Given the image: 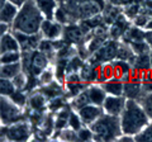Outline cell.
Wrapping results in <instances>:
<instances>
[{"mask_svg":"<svg viewBox=\"0 0 152 142\" xmlns=\"http://www.w3.org/2000/svg\"><path fill=\"white\" fill-rule=\"evenodd\" d=\"M119 119H121L122 133L136 136L148 124L151 118L148 117L140 100L127 99L126 108L119 116Z\"/></svg>","mask_w":152,"mask_h":142,"instance_id":"6da1fadb","label":"cell"},{"mask_svg":"<svg viewBox=\"0 0 152 142\" xmlns=\"http://www.w3.org/2000/svg\"><path fill=\"white\" fill-rule=\"evenodd\" d=\"M46 18L38 9L36 0H28L22 7H19L18 15L13 22V31L22 33H39L42 23Z\"/></svg>","mask_w":152,"mask_h":142,"instance_id":"7a4b0ae2","label":"cell"},{"mask_svg":"<svg viewBox=\"0 0 152 142\" xmlns=\"http://www.w3.org/2000/svg\"><path fill=\"white\" fill-rule=\"evenodd\" d=\"M89 127L94 132V141H117L122 135L119 117L107 113H103Z\"/></svg>","mask_w":152,"mask_h":142,"instance_id":"3957f363","label":"cell"},{"mask_svg":"<svg viewBox=\"0 0 152 142\" xmlns=\"http://www.w3.org/2000/svg\"><path fill=\"white\" fill-rule=\"evenodd\" d=\"M22 53H23L22 57L23 71L28 74V76L38 78V75L50 66L48 56L39 50L32 52H22Z\"/></svg>","mask_w":152,"mask_h":142,"instance_id":"277c9868","label":"cell"},{"mask_svg":"<svg viewBox=\"0 0 152 142\" xmlns=\"http://www.w3.org/2000/svg\"><path fill=\"white\" fill-rule=\"evenodd\" d=\"M3 136L5 135L7 141H28L31 140V124L26 121H19L13 124H3L1 127Z\"/></svg>","mask_w":152,"mask_h":142,"instance_id":"5b68a950","label":"cell"},{"mask_svg":"<svg viewBox=\"0 0 152 142\" xmlns=\"http://www.w3.org/2000/svg\"><path fill=\"white\" fill-rule=\"evenodd\" d=\"M118 48H119V41L118 40H109L105 41L99 48L91 55L89 61L95 64H104V62H113L117 60Z\"/></svg>","mask_w":152,"mask_h":142,"instance_id":"8992f818","label":"cell"},{"mask_svg":"<svg viewBox=\"0 0 152 142\" xmlns=\"http://www.w3.org/2000/svg\"><path fill=\"white\" fill-rule=\"evenodd\" d=\"M1 123L3 124H13L15 122L23 121V108L17 105L9 97L1 95Z\"/></svg>","mask_w":152,"mask_h":142,"instance_id":"52a82bcc","label":"cell"},{"mask_svg":"<svg viewBox=\"0 0 152 142\" xmlns=\"http://www.w3.org/2000/svg\"><path fill=\"white\" fill-rule=\"evenodd\" d=\"M14 32V31H13ZM17 40L19 42V46H20V51L22 52H32L38 50V46H39L41 41H42V34L39 33H22V32H14Z\"/></svg>","mask_w":152,"mask_h":142,"instance_id":"ba28073f","label":"cell"},{"mask_svg":"<svg viewBox=\"0 0 152 142\" xmlns=\"http://www.w3.org/2000/svg\"><path fill=\"white\" fill-rule=\"evenodd\" d=\"M126 103H127V98L124 95H107L102 108L104 113H107V114L119 117L122 112L124 111Z\"/></svg>","mask_w":152,"mask_h":142,"instance_id":"9c48e42d","label":"cell"},{"mask_svg":"<svg viewBox=\"0 0 152 142\" xmlns=\"http://www.w3.org/2000/svg\"><path fill=\"white\" fill-rule=\"evenodd\" d=\"M64 24L55 19H45L41 27V34L43 38L56 41L64 36Z\"/></svg>","mask_w":152,"mask_h":142,"instance_id":"30bf717a","label":"cell"},{"mask_svg":"<svg viewBox=\"0 0 152 142\" xmlns=\"http://www.w3.org/2000/svg\"><path fill=\"white\" fill-rule=\"evenodd\" d=\"M80 118L84 123V126H91L93 123L100 117L104 111L100 105H96V104H88V105L83 107L81 109L77 111Z\"/></svg>","mask_w":152,"mask_h":142,"instance_id":"8fae6325","label":"cell"},{"mask_svg":"<svg viewBox=\"0 0 152 142\" xmlns=\"http://www.w3.org/2000/svg\"><path fill=\"white\" fill-rule=\"evenodd\" d=\"M131 27L129 24V18H127V15L124 13H122L119 17L117 18V20L110 24L109 27V36H110L112 40H118L119 41L121 38H123L124 33L128 31V28Z\"/></svg>","mask_w":152,"mask_h":142,"instance_id":"7c38bea8","label":"cell"},{"mask_svg":"<svg viewBox=\"0 0 152 142\" xmlns=\"http://www.w3.org/2000/svg\"><path fill=\"white\" fill-rule=\"evenodd\" d=\"M80 76L81 80L88 84H95L99 83V64L95 62H85L83 69L80 70Z\"/></svg>","mask_w":152,"mask_h":142,"instance_id":"4fadbf2b","label":"cell"},{"mask_svg":"<svg viewBox=\"0 0 152 142\" xmlns=\"http://www.w3.org/2000/svg\"><path fill=\"white\" fill-rule=\"evenodd\" d=\"M64 36H65V41L67 43H79V42L83 41L85 32L80 24L69 23L64 28Z\"/></svg>","mask_w":152,"mask_h":142,"instance_id":"5bb4252c","label":"cell"},{"mask_svg":"<svg viewBox=\"0 0 152 142\" xmlns=\"http://www.w3.org/2000/svg\"><path fill=\"white\" fill-rule=\"evenodd\" d=\"M88 95L90 99V103L91 104H96V105H103L104 100L107 98V91L104 90V88L102 86V84L95 83V84H89L86 88Z\"/></svg>","mask_w":152,"mask_h":142,"instance_id":"9a60e30c","label":"cell"},{"mask_svg":"<svg viewBox=\"0 0 152 142\" xmlns=\"http://www.w3.org/2000/svg\"><path fill=\"white\" fill-rule=\"evenodd\" d=\"M143 88H142L141 80H133L129 79L124 81V97L127 99H136L140 100L141 97L143 95Z\"/></svg>","mask_w":152,"mask_h":142,"instance_id":"2e32d148","label":"cell"},{"mask_svg":"<svg viewBox=\"0 0 152 142\" xmlns=\"http://www.w3.org/2000/svg\"><path fill=\"white\" fill-rule=\"evenodd\" d=\"M12 51H20V46L14 32H8L0 37V53Z\"/></svg>","mask_w":152,"mask_h":142,"instance_id":"e0dca14e","label":"cell"},{"mask_svg":"<svg viewBox=\"0 0 152 142\" xmlns=\"http://www.w3.org/2000/svg\"><path fill=\"white\" fill-rule=\"evenodd\" d=\"M18 12H19V7L8 0L3 7H0V22L13 24V22L15 20L18 15Z\"/></svg>","mask_w":152,"mask_h":142,"instance_id":"ac0fdd59","label":"cell"},{"mask_svg":"<svg viewBox=\"0 0 152 142\" xmlns=\"http://www.w3.org/2000/svg\"><path fill=\"white\" fill-rule=\"evenodd\" d=\"M113 65H114V74H115V78L123 80V81H127L131 76V72H132V69H133L132 64L129 61L117 59V60L113 61Z\"/></svg>","mask_w":152,"mask_h":142,"instance_id":"d6986e66","label":"cell"},{"mask_svg":"<svg viewBox=\"0 0 152 142\" xmlns=\"http://www.w3.org/2000/svg\"><path fill=\"white\" fill-rule=\"evenodd\" d=\"M36 4L46 19H55V13L60 7L58 0H36Z\"/></svg>","mask_w":152,"mask_h":142,"instance_id":"ffe728a7","label":"cell"},{"mask_svg":"<svg viewBox=\"0 0 152 142\" xmlns=\"http://www.w3.org/2000/svg\"><path fill=\"white\" fill-rule=\"evenodd\" d=\"M102 86L108 95H124V81L121 79L113 78L108 81L102 83Z\"/></svg>","mask_w":152,"mask_h":142,"instance_id":"44dd1931","label":"cell"},{"mask_svg":"<svg viewBox=\"0 0 152 142\" xmlns=\"http://www.w3.org/2000/svg\"><path fill=\"white\" fill-rule=\"evenodd\" d=\"M122 13H123V10L119 5H115V4H112V3H107V5L102 13V17L104 19V23L110 26L117 20V18L119 17Z\"/></svg>","mask_w":152,"mask_h":142,"instance_id":"7402d4cb","label":"cell"},{"mask_svg":"<svg viewBox=\"0 0 152 142\" xmlns=\"http://www.w3.org/2000/svg\"><path fill=\"white\" fill-rule=\"evenodd\" d=\"M28 104H29L32 111H38V112H43L46 108L48 107L47 97L42 91L32 94V95L29 97V99H28Z\"/></svg>","mask_w":152,"mask_h":142,"instance_id":"603a6c76","label":"cell"},{"mask_svg":"<svg viewBox=\"0 0 152 142\" xmlns=\"http://www.w3.org/2000/svg\"><path fill=\"white\" fill-rule=\"evenodd\" d=\"M127 43H132V42H138V41H145L146 40V31H143L141 27L137 26H131L128 31L124 33L122 38Z\"/></svg>","mask_w":152,"mask_h":142,"instance_id":"cb8c5ba5","label":"cell"},{"mask_svg":"<svg viewBox=\"0 0 152 142\" xmlns=\"http://www.w3.org/2000/svg\"><path fill=\"white\" fill-rule=\"evenodd\" d=\"M20 71H23L22 61L14 64H1V66H0V76L4 79H13Z\"/></svg>","mask_w":152,"mask_h":142,"instance_id":"d4e9b609","label":"cell"},{"mask_svg":"<svg viewBox=\"0 0 152 142\" xmlns=\"http://www.w3.org/2000/svg\"><path fill=\"white\" fill-rule=\"evenodd\" d=\"M133 69L140 70L142 72H145L147 70H151V59H150V52L147 53H140L136 55L134 59L132 61Z\"/></svg>","mask_w":152,"mask_h":142,"instance_id":"484cf974","label":"cell"},{"mask_svg":"<svg viewBox=\"0 0 152 142\" xmlns=\"http://www.w3.org/2000/svg\"><path fill=\"white\" fill-rule=\"evenodd\" d=\"M113 78H115L113 62H104L99 65V84L108 81Z\"/></svg>","mask_w":152,"mask_h":142,"instance_id":"4316f807","label":"cell"},{"mask_svg":"<svg viewBox=\"0 0 152 142\" xmlns=\"http://www.w3.org/2000/svg\"><path fill=\"white\" fill-rule=\"evenodd\" d=\"M41 91L47 97V99H53L56 97L62 95V88L60 86V84L56 80L47 85H43V89Z\"/></svg>","mask_w":152,"mask_h":142,"instance_id":"83f0119b","label":"cell"},{"mask_svg":"<svg viewBox=\"0 0 152 142\" xmlns=\"http://www.w3.org/2000/svg\"><path fill=\"white\" fill-rule=\"evenodd\" d=\"M88 104H90V99H89L86 89H85L84 91H81L80 94H77L76 97H74L72 99H71L70 107L72 108L74 111H79V109H81L83 107L88 105Z\"/></svg>","mask_w":152,"mask_h":142,"instance_id":"f1b7e54d","label":"cell"},{"mask_svg":"<svg viewBox=\"0 0 152 142\" xmlns=\"http://www.w3.org/2000/svg\"><path fill=\"white\" fill-rule=\"evenodd\" d=\"M23 57L22 51H12V52H4L0 53V62L1 64H14L20 62Z\"/></svg>","mask_w":152,"mask_h":142,"instance_id":"f546056e","label":"cell"},{"mask_svg":"<svg viewBox=\"0 0 152 142\" xmlns=\"http://www.w3.org/2000/svg\"><path fill=\"white\" fill-rule=\"evenodd\" d=\"M88 83L85 81H76V83H65V86H66V90H67V93L70 94L71 97H76L77 94H80L81 91H84L85 89L88 88Z\"/></svg>","mask_w":152,"mask_h":142,"instance_id":"4dcf8cb0","label":"cell"},{"mask_svg":"<svg viewBox=\"0 0 152 142\" xmlns=\"http://www.w3.org/2000/svg\"><path fill=\"white\" fill-rule=\"evenodd\" d=\"M17 91V88L14 85L12 79H4L1 78L0 80V93L3 97H10L12 94Z\"/></svg>","mask_w":152,"mask_h":142,"instance_id":"1f68e13d","label":"cell"},{"mask_svg":"<svg viewBox=\"0 0 152 142\" xmlns=\"http://www.w3.org/2000/svg\"><path fill=\"white\" fill-rule=\"evenodd\" d=\"M84 60L80 57V56H72L69 60L67 67H66V75L71 74V72H80V70L83 69L84 66Z\"/></svg>","mask_w":152,"mask_h":142,"instance_id":"d6a6232c","label":"cell"},{"mask_svg":"<svg viewBox=\"0 0 152 142\" xmlns=\"http://www.w3.org/2000/svg\"><path fill=\"white\" fill-rule=\"evenodd\" d=\"M13 83L15 85L17 90H24L26 88H28V83H29V76L28 74L24 72V71H20L17 76H14L13 79Z\"/></svg>","mask_w":152,"mask_h":142,"instance_id":"836d02e7","label":"cell"},{"mask_svg":"<svg viewBox=\"0 0 152 142\" xmlns=\"http://www.w3.org/2000/svg\"><path fill=\"white\" fill-rule=\"evenodd\" d=\"M55 80H56V71L52 70L50 66L38 75V83L41 85H47L52 81H55Z\"/></svg>","mask_w":152,"mask_h":142,"instance_id":"e575fe53","label":"cell"},{"mask_svg":"<svg viewBox=\"0 0 152 142\" xmlns=\"http://www.w3.org/2000/svg\"><path fill=\"white\" fill-rule=\"evenodd\" d=\"M136 142H152V119L140 133L134 136Z\"/></svg>","mask_w":152,"mask_h":142,"instance_id":"d590c367","label":"cell"},{"mask_svg":"<svg viewBox=\"0 0 152 142\" xmlns=\"http://www.w3.org/2000/svg\"><path fill=\"white\" fill-rule=\"evenodd\" d=\"M58 135H60L58 140H61V141H70V142H72V141H79L77 131L72 130L71 127H66V128L61 130Z\"/></svg>","mask_w":152,"mask_h":142,"instance_id":"8d00e7d4","label":"cell"},{"mask_svg":"<svg viewBox=\"0 0 152 142\" xmlns=\"http://www.w3.org/2000/svg\"><path fill=\"white\" fill-rule=\"evenodd\" d=\"M141 12H142L141 4L140 3H133V4H128V5H126L124 12H123V13L127 15V18H129V19L133 20Z\"/></svg>","mask_w":152,"mask_h":142,"instance_id":"74e56055","label":"cell"},{"mask_svg":"<svg viewBox=\"0 0 152 142\" xmlns=\"http://www.w3.org/2000/svg\"><path fill=\"white\" fill-rule=\"evenodd\" d=\"M69 127H71V128L75 131H79L81 127H84V123L81 121V118H80L77 111L75 112L72 109V112H71V114L69 117Z\"/></svg>","mask_w":152,"mask_h":142,"instance_id":"f35d334b","label":"cell"},{"mask_svg":"<svg viewBox=\"0 0 152 142\" xmlns=\"http://www.w3.org/2000/svg\"><path fill=\"white\" fill-rule=\"evenodd\" d=\"M12 99V100L17 104V105H19L20 108H24L26 107V104L28 103L27 100V95H26V93L24 90H17L14 94H12L10 97H9Z\"/></svg>","mask_w":152,"mask_h":142,"instance_id":"ab89813d","label":"cell"},{"mask_svg":"<svg viewBox=\"0 0 152 142\" xmlns=\"http://www.w3.org/2000/svg\"><path fill=\"white\" fill-rule=\"evenodd\" d=\"M140 102H141L142 105H143L148 117L152 119V93H145L141 97Z\"/></svg>","mask_w":152,"mask_h":142,"instance_id":"60d3db41","label":"cell"},{"mask_svg":"<svg viewBox=\"0 0 152 142\" xmlns=\"http://www.w3.org/2000/svg\"><path fill=\"white\" fill-rule=\"evenodd\" d=\"M79 141H94V132L89 126H84L77 131Z\"/></svg>","mask_w":152,"mask_h":142,"instance_id":"b9f144b4","label":"cell"},{"mask_svg":"<svg viewBox=\"0 0 152 142\" xmlns=\"http://www.w3.org/2000/svg\"><path fill=\"white\" fill-rule=\"evenodd\" d=\"M64 107H66V104H65L64 99L61 98V95L60 97H56L53 99H51V102L48 103V109L51 112H53V113L58 112L60 109H62Z\"/></svg>","mask_w":152,"mask_h":142,"instance_id":"7bdbcfd3","label":"cell"},{"mask_svg":"<svg viewBox=\"0 0 152 142\" xmlns=\"http://www.w3.org/2000/svg\"><path fill=\"white\" fill-rule=\"evenodd\" d=\"M58 1H60V5L69 8V7L80 5V4L86 3V1H89V0H58Z\"/></svg>","mask_w":152,"mask_h":142,"instance_id":"ee69618b","label":"cell"},{"mask_svg":"<svg viewBox=\"0 0 152 142\" xmlns=\"http://www.w3.org/2000/svg\"><path fill=\"white\" fill-rule=\"evenodd\" d=\"M13 31V27L12 24H8V23H0V36L5 34L8 32H12Z\"/></svg>","mask_w":152,"mask_h":142,"instance_id":"f6af8a7d","label":"cell"},{"mask_svg":"<svg viewBox=\"0 0 152 142\" xmlns=\"http://www.w3.org/2000/svg\"><path fill=\"white\" fill-rule=\"evenodd\" d=\"M142 88H143V93H152V80L142 81Z\"/></svg>","mask_w":152,"mask_h":142,"instance_id":"bcb514c9","label":"cell"},{"mask_svg":"<svg viewBox=\"0 0 152 142\" xmlns=\"http://www.w3.org/2000/svg\"><path fill=\"white\" fill-rule=\"evenodd\" d=\"M146 41L148 42L150 47L152 48V28H151V29H148V31H146Z\"/></svg>","mask_w":152,"mask_h":142,"instance_id":"7dc6e473","label":"cell"},{"mask_svg":"<svg viewBox=\"0 0 152 142\" xmlns=\"http://www.w3.org/2000/svg\"><path fill=\"white\" fill-rule=\"evenodd\" d=\"M9 1H12L13 4H15V5H18V7H22L23 4L28 1V0H9Z\"/></svg>","mask_w":152,"mask_h":142,"instance_id":"c3c4849f","label":"cell"},{"mask_svg":"<svg viewBox=\"0 0 152 142\" xmlns=\"http://www.w3.org/2000/svg\"><path fill=\"white\" fill-rule=\"evenodd\" d=\"M108 3L115 4V5H123V0H107Z\"/></svg>","mask_w":152,"mask_h":142,"instance_id":"681fc988","label":"cell"},{"mask_svg":"<svg viewBox=\"0 0 152 142\" xmlns=\"http://www.w3.org/2000/svg\"><path fill=\"white\" fill-rule=\"evenodd\" d=\"M150 59H151V69H152V50L150 52Z\"/></svg>","mask_w":152,"mask_h":142,"instance_id":"f907efd6","label":"cell"}]
</instances>
